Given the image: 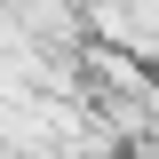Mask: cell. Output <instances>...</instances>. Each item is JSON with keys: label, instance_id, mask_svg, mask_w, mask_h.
Segmentation results:
<instances>
[{"label": "cell", "instance_id": "obj_1", "mask_svg": "<svg viewBox=\"0 0 159 159\" xmlns=\"http://www.w3.org/2000/svg\"><path fill=\"white\" fill-rule=\"evenodd\" d=\"M8 16L24 24V40H32L40 56H64V48L80 40V8L72 0H8Z\"/></svg>", "mask_w": 159, "mask_h": 159}]
</instances>
